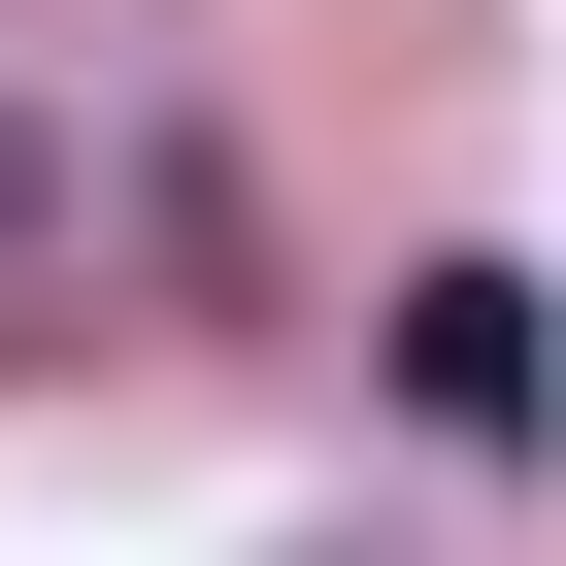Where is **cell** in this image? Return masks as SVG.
Segmentation results:
<instances>
[{
    "label": "cell",
    "mask_w": 566,
    "mask_h": 566,
    "mask_svg": "<svg viewBox=\"0 0 566 566\" xmlns=\"http://www.w3.org/2000/svg\"><path fill=\"white\" fill-rule=\"evenodd\" d=\"M34 266H67V134L0 101V301H34Z\"/></svg>",
    "instance_id": "cell-2"
},
{
    "label": "cell",
    "mask_w": 566,
    "mask_h": 566,
    "mask_svg": "<svg viewBox=\"0 0 566 566\" xmlns=\"http://www.w3.org/2000/svg\"><path fill=\"white\" fill-rule=\"evenodd\" d=\"M400 400H433L467 467H533V433H566V334H533V266H433V301H400Z\"/></svg>",
    "instance_id": "cell-1"
}]
</instances>
